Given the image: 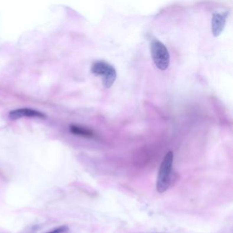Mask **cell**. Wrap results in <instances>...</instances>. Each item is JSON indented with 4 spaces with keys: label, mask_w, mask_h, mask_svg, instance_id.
<instances>
[{
    "label": "cell",
    "mask_w": 233,
    "mask_h": 233,
    "mask_svg": "<svg viewBox=\"0 0 233 233\" xmlns=\"http://www.w3.org/2000/svg\"><path fill=\"white\" fill-rule=\"evenodd\" d=\"M70 130L71 133H73L75 135H77V136L87 137V138H90V137L93 136V132L92 131L80 127L79 125H71Z\"/></svg>",
    "instance_id": "6"
},
{
    "label": "cell",
    "mask_w": 233,
    "mask_h": 233,
    "mask_svg": "<svg viewBox=\"0 0 233 233\" xmlns=\"http://www.w3.org/2000/svg\"><path fill=\"white\" fill-rule=\"evenodd\" d=\"M69 230V228L67 226H60L56 229L53 230V231L47 232V233H66Z\"/></svg>",
    "instance_id": "7"
},
{
    "label": "cell",
    "mask_w": 233,
    "mask_h": 233,
    "mask_svg": "<svg viewBox=\"0 0 233 233\" xmlns=\"http://www.w3.org/2000/svg\"><path fill=\"white\" fill-rule=\"evenodd\" d=\"M91 71L96 75L102 76L103 84L105 88H110L116 79V71L112 64L104 62L97 61L92 64Z\"/></svg>",
    "instance_id": "3"
},
{
    "label": "cell",
    "mask_w": 233,
    "mask_h": 233,
    "mask_svg": "<svg viewBox=\"0 0 233 233\" xmlns=\"http://www.w3.org/2000/svg\"><path fill=\"white\" fill-rule=\"evenodd\" d=\"M228 17L227 12H215L212 17V33L215 37L219 36L224 31Z\"/></svg>",
    "instance_id": "4"
},
{
    "label": "cell",
    "mask_w": 233,
    "mask_h": 233,
    "mask_svg": "<svg viewBox=\"0 0 233 233\" xmlns=\"http://www.w3.org/2000/svg\"><path fill=\"white\" fill-rule=\"evenodd\" d=\"M8 116L12 120L19 119L23 117L40 118H45L46 117L43 113L30 108H21L12 110L10 112Z\"/></svg>",
    "instance_id": "5"
},
{
    "label": "cell",
    "mask_w": 233,
    "mask_h": 233,
    "mask_svg": "<svg viewBox=\"0 0 233 233\" xmlns=\"http://www.w3.org/2000/svg\"><path fill=\"white\" fill-rule=\"evenodd\" d=\"M151 53L155 66L161 71H165L170 65V53L167 47L157 39L152 40L151 45Z\"/></svg>",
    "instance_id": "2"
},
{
    "label": "cell",
    "mask_w": 233,
    "mask_h": 233,
    "mask_svg": "<svg viewBox=\"0 0 233 233\" xmlns=\"http://www.w3.org/2000/svg\"><path fill=\"white\" fill-rule=\"evenodd\" d=\"M174 154L169 151L165 154L161 164L157 181V190L162 193L166 191L171 184V172L172 168Z\"/></svg>",
    "instance_id": "1"
}]
</instances>
